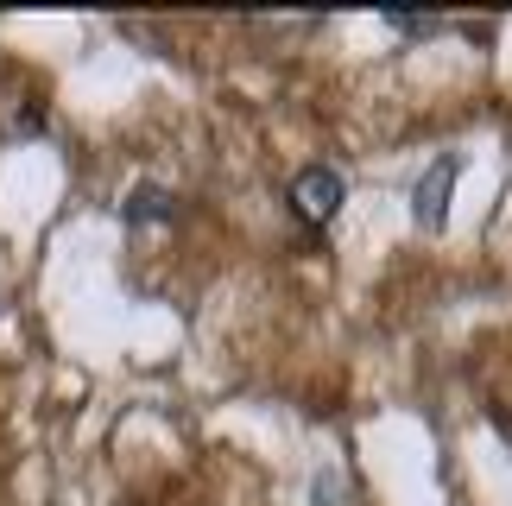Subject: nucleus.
I'll return each instance as SVG.
<instances>
[{"label": "nucleus", "mask_w": 512, "mask_h": 506, "mask_svg": "<svg viewBox=\"0 0 512 506\" xmlns=\"http://www.w3.org/2000/svg\"><path fill=\"white\" fill-rule=\"evenodd\" d=\"M386 26L405 32V38H430V32H443V19H430V13H386Z\"/></svg>", "instance_id": "nucleus-4"}, {"label": "nucleus", "mask_w": 512, "mask_h": 506, "mask_svg": "<svg viewBox=\"0 0 512 506\" xmlns=\"http://www.w3.org/2000/svg\"><path fill=\"white\" fill-rule=\"evenodd\" d=\"M121 216H127L133 228H140V222H171V197H165L159 184H133L127 203H121Z\"/></svg>", "instance_id": "nucleus-3"}, {"label": "nucleus", "mask_w": 512, "mask_h": 506, "mask_svg": "<svg viewBox=\"0 0 512 506\" xmlns=\"http://www.w3.org/2000/svg\"><path fill=\"white\" fill-rule=\"evenodd\" d=\"M342 197H348V190H342V178L329 165H310V171L291 178V216L310 222V228H329V222H336Z\"/></svg>", "instance_id": "nucleus-1"}, {"label": "nucleus", "mask_w": 512, "mask_h": 506, "mask_svg": "<svg viewBox=\"0 0 512 506\" xmlns=\"http://www.w3.org/2000/svg\"><path fill=\"white\" fill-rule=\"evenodd\" d=\"M456 178H462V159H437L424 171V184H418V222L424 228H443L449 222V197H456Z\"/></svg>", "instance_id": "nucleus-2"}]
</instances>
